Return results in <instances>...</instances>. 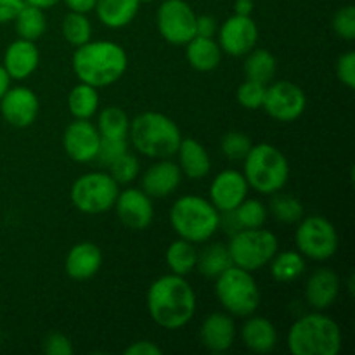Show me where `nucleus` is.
I'll list each match as a JSON object with an SVG mask.
<instances>
[{"instance_id":"1","label":"nucleus","mask_w":355,"mask_h":355,"mask_svg":"<svg viewBox=\"0 0 355 355\" xmlns=\"http://www.w3.org/2000/svg\"><path fill=\"white\" fill-rule=\"evenodd\" d=\"M148 311L159 328L175 331L194 318L196 295L186 277L166 274L149 286Z\"/></svg>"},{"instance_id":"2","label":"nucleus","mask_w":355,"mask_h":355,"mask_svg":"<svg viewBox=\"0 0 355 355\" xmlns=\"http://www.w3.org/2000/svg\"><path fill=\"white\" fill-rule=\"evenodd\" d=\"M71 66L80 82L101 89L113 85L127 71L128 58L121 45L110 40H90L76 47Z\"/></svg>"},{"instance_id":"3","label":"nucleus","mask_w":355,"mask_h":355,"mask_svg":"<svg viewBox=\"0 0 355 355\" xmlns=\"http://www.w3.org/2000/svg\"><path fill=\"white\" fill-rule=\"evenodd\" d=\"M128 137L132 144L148 158L166 159L177 155L182 134L172 118L156 111H146L130 121Z\"/></svg>"},{"instance_id":"4","label":"nucleus","mask_w":355,"mask_h":355,"mask_svg":"<svg viewBox=\"0 0 355 355\" xmlns=\"http://www.w3.org/2000/svg\"><path fill=\"white\" fill-rule=\"evenodd\" d=\"M288 349L293 355H336L342 350L340 326L328 315H302L288 331Z\"/></svg>"},{"instance_id":"5","label":"nucleus","mask_w":355,"mask_h":355,"mask_svg":"<svg viewBox=\"0 0 355 355\" xmlns=\"http://www.w3.org/2000/svg\"><path fill=\"white\" fill-rule=\"evenodd\" d=\"M220 211L210 200L187 194L179 198L170 210V224L179 238L200 245L210 241L218 231Z\"/></svg>"},{"instance_id":"6","label":"nucleus","mask_w":355,"mask_h":355,"mask_svg":"<svg viewBox=\"0 0 355 355\" xmlns=\"http://www.w3.org/2000/svg\"><path fill=\"white\" fill-rule=\"evenodd\" d=\"M243 163L246 182L260 194L279 193L290 179V163L286 156L276 146L267 142L252 146Z\"/></svg>"},{"instance_id":"7","label":"nucleus","mask_w":355,"mask_h":355,"mask_svg":"<svg viewBox=\"0 0 355 355\" xmlns=\"http://www.w3.org/2000/svg\"><path fill=\"white\" fill-rule=\"evenodd\" d=\"M215 295L225 312L236 318H250L260 307V290L252 272L231 266L217 277Z\"/></svg>"},{"instance_id":"8","label":"nucleus","mask_w":355,"mask_h":355,"mask_svg":"<svg viewBox=\"0 0 355 355\" xmlns=\"http://www.w3.org/2000/svg\"><path fill=\"white\" fill-rule=\"evenodd\" d=\"M279 243L270 231L263 227L241 229L231 236L227 250L232 266L253 272L262 269L277 253Z\"/></svg>"},{"instance_id":"9","label":"nucleus","mask_w":355,"mask_h":355,"mask_svg":"<svg viewBox=\"0 0 355 355\" xmlns=\"http://www.w3.org/2000/svg\"><path fill=\"white\" fill-rule=\"evenodd\" d=\"M120 184L104 172H92L78 177L73 182L69 198L76 210L87 215H99L111 210L120 194Z\"/></svg>"},{"instance_id":"10","label":"nucleus","mask_w":355,"mask_h":355,"mask_svg":"<svg viewBox=\"0 0 355 355\" xmlns=\"http://www.w3.org/2000/svg\"><path fill=\"white\" fill-rule=\"evenodd\" d=\"M295 245L305 259L324 262L338 250V232L328 218L321 215L302 218L295 232Z\"/></svg>"},{"instance_id":"11","label":"nucleus","mask_w":355,"mask_h":355,"mask_svg":"<svg viewBox=\"0 0 355 355\" xmlns=\"http://www.w3.org/2000/svg\"><path fill=\"white\" fill-rule=\"evenodd\" d=\"M156 24L168 44L186 45L196 37V14L186 0H165L156 12Z\"/></svg>"},{"instance_id":"12","label":"nucleus","mask_w":355,"mask_h":355,"mask_svg":"<svg viewBox=\"0 0 355 355\" xmlns=\"http://www.w3.org/2000/svg\"><path fill=\"white\" fill-rule=\"evenodd\" d=\"M262 107L272 120L291 123L304 114L307 107L305 92L293 82H274L267 85Z\"/></svg>"},{"instance_id":"13","label":"nucleus","mask_w":355,"mask_h":355,"mask_svg":"<svg viewBox=\"0 0 355 355\" xmlns=\"http://www.w3.org/2000/svg\"><path fill=\"white\" fill-rule=\"evenodd\" d=\"M259 42V26L252 16L227 17L218 28V45L220 51L232 58H241L257 47Z\"/></svg>"},{"instance_id":"14","label":"nucleus","mask_w":355,"mask_h":355,"mask_svg":"<svg viewBox=\"0 0 355 355\" xmlns=\"http://www.w3.org/2000/svg\"><path fill=\"white\" fill-rule=\"evenodd\" d=\"M40 103L37 94L28 87H9L0 97V113L3 120L16 128H26L35 123Z\"/></svg>"},{"instance_id":"15","label":"nucleus","mask_w":355,"mask_h":355,"mask_svg":"<svg viewBox=\"0 0 355 355\" xmlns=\"http://www.w3.org/2000/svg\"><path fill=\"white\" fill-rule=\"evenodd\" d=\"M113 208H116V215L121 224L130 231H144L155 218L151 196H148L142 189L130 187L121 191Z\"/></svg>"},{"instance_id":"16","label":"nucleus","mask_w":355,"mask_h":355,"mask_svg":"<svg viewBox=\"0 0 355 355\" xmlns=\"http://www.w3.org/2000/svg\"><path fill=\"white\" fill-rule=\"evenodd\" d=\"M101 134L96 125L89 120H76L66 127L62 135L64 151L73 162L90 163L96 159L99 149Z\"/></svg>"},{"instance_id":"17","label":"nucleus","mask_w":355,"mask_h":355,"mask_svg":"<svg viewBox=\"0 0 355 355\" xmlns=\"http://www.w3.org/2000/svg\"><path fill=\"white\" fill-rule=\"evenodd\" d=\"M248 182L238 170H222L210 186V201L218 211H232L248 196Z\"/></svg>"},{"instance_id":"18","label":"nucleus","mask_w":355,"mask_h":355,"mask_svg":"<svg viewBox=\"0 0 355 355\" xmlns=\"http://www.w3.org/2000/svg\"><path fill=\"white\" fill-rule=\"evenodd\" d=\"M38 61L40 54L35 42L17 38L6 49L2 66L10 80H24L33 75L35 69L38 68Z\"/></svg>"},{"instance_id":"19","label":"nucleus","mask_w":355,"mask_h":355,"mask_svg":"<svg viewBox=\"0 0 355 355\" xmlns=\"http://www.w3.org/2000/svg\"><path fill=\"white\" fill-rule=\"evenodd\" d=\"M182 180L179 165L168 162V158L156 162L142 175V191L151 198H166L175 193Z\"/></svg>"},{"instance_id":"20","label":"nucleus","mask_w":355,"mask_h":355,"mask_svg":"<svg viewBox=\"0 0 355 355\" xmlns=\"http://www.w3.org/2000/svg\"><path fill=\"white\" fill-rule=\"evenodd\" d=\"M200 338L205 349H208L210 352H225L231 349L236 338L234 319L224 312H214L205 319L200 329Z\"/></svg>"},{"instance_id":"21","label":"nucleus","mask_w":355,"mask_h":355,"mask_svg":"<svg viewBox=\"0 0 355 355\" xmlns=\"http://www.w3.org/2000/svg\"><path fill=\"white\" fill-rule=\"evenodd\" d=\"M103 266V252L90 241L78 243L68 252L64 269L71 279L87 281L96 276Z\"/></svg>"},{"instance_id":"22","label":"nucleus","mask_w":355,"mask_h":355,"mask_svg":"<svg viewBox=\"0 0 355 355\" xmlns=\"http://www.w3.org/2000/svg\"><path fill=\"white\" fill-rule=\"evenodd\" d=\"M340 293V277L331 269H318L305 284V300L318 311L331 307Z\"/></svg>"},{"instance_id":"23","label":"nucleus","mask_w":355,"mask_h":355,"mask_svg":"<svg viewBox=\"0 0 355 355\" xmlns=\"http://www.w3.org/2000/svg\"><path fill=\"white\" fill-rule=\"evenodd\" d=\"M177 155H179V168L182 175L200 180L210 173L211 159L203 144L196 139H182Z\"/></svg>"},{"instance_id":"24","label":"nucleus","mask_w":355,"mask_h":355,"mask_svg":"<svg viewBox=\"0 0 355 355\" xmlns=\"http://www.w3.org/2000/svg\"><path fill=\"white\" fill-rule=\"evenodd\" d=\"M241 340L255 354H269L277 345L276 326L266 318H252L243 324Z\"/></svg>"},{"instance_id":"25","label":"nucleus","mask_w":355,"mask_h":355,"mask_svg":"<svg viewBox=\"0 0 355 355\" xmlns=\"http://www.w3.org/2000/svg\"><path fill=\"white\" fill-rule=\"evenodd\" d=\"M141 2L139 0H97L96 10L97 19L111 30H120L128 26L135 19Z\"/></svg>"},{"instance_id":"26","label":"nucleus","mask_w":355,"mask_h":355,"mask_svg":"<svg viewBox=\"0 0 355 355\" xmlns=\"http://www.w3.org/2000/svg\"><path fill=\"white\" fill-rule=\"evenodd\" d=\"M186 58L196 71H214L222 59V51L214 37H194L186 44Z\"/></svg>"},{"instance_id":"27","label":"nucleus","mask_w":355,"mask_h":355,"mask_svg":"<svg viewBox=\"0 0 355 355\" xmlns=\"http://www.w3.org/2000/svg\"><path fill=\"white\" fill-rule=\"evenodd\" d=\"M232 266L231 255H229L227 246L222 243H211V245L205 246L200 253H198L196 269L203 274L205 277H211L217 279L224 270H227Z\"/></svg>"},{"instance_id":"28","label":"nucleus","mask_w":355,"mask_h":355,"mask_svg":"<svg viewBox=\"0 0 355 355\" xmlns=\"http://www.w3.org/2000/svg\"><path fill=\"white\" fill-rule=\"evenodd\" d=\"M69 113L76 120H90L99 110V94L96 87L80 82L68 96Z\"/></svg>"},{"instance_id":"29","label":"nucleus","mask_w":355,"mask_h":355,"mask_svg":"<svg viewBox=\"0 0 355 355\" xmlns=\"http://www.w3.org/2000/svg\"><path fill=\"white\" fill-rule=\"evenodd\" d=\"M165 260L170 272L186 277L187 274H191L196 269L198 252L196 248H194L193 243L180 238L177 239V241L170 243V246L166 248L165 253Z\"/></svg>"},{"instance_id":"30","label":"nucleus","mask_w":355,"mask_h":355,"mask_svg":"<svg viewBox=\"0 0 355 355\" xmlns=\"http://www.w3.org/2000/svg\"><path fill=\"white\" fill-rule=\"evenodd\" d=\"M276 58L267 49H253L246 54V61L243 69L248 80L266 83L269 85L276 75Z\"/></svg>"},{"instance_id":"31","label":"nucleus","mask_w":355,"mask_h":355,"mask_svg":"<svg viewBox=\"0 0 355 355\" xmlns=\"http://www.w3.org/2000/svg\"><path fill=\"white\" fill-rule=\"evenodd\" d=\"M269 263L270 274L277 283H293L305 270V257L300 252L276 253Z\"/></svg>"},{"instance_id":"32","label":"nucleus","mask_w":355,"mask_h":355,"mask_svg":"<svg viewBox=\"0 0 355 355\" xmlns=\"http://www.w3.org/2000/svg\"><path fill=\"white\" fill-rule=\"evenodd\" d=\"M14 23H16V31L19 38L31 42H37L45 33V28H47L44 9L30 6V3H24Z\"/></svg>"},{"instance_id":"33","label":"nucleus","mask_w":355,"mask_h":355,"mask_svg":"<svg viewBox=\"0 0 355 355\" xmlns=\"http://www.w3.org/2000/svg\"><path fill=\"white\" fill-rule=\"evenodd\" d=\"M96 127L99 130L101 137L127 139L128 128H130V118L120 107L107 106L99 113Z\"/></svg>"},{"instance_id":"34","label":"nucleus","mask_w":355,"mask_h":355,"mask_svg":"<svg viewBox=\"0 0 355 355\" xmlns=\"http://www.w3.org/2000/svg\"><path fill=\"white\" fill-rule=\"evenodd\" d=\"M61 28L66 42L75 45V47L87 44L92 38V24H90L87 14L69 10V14H66L64 19H62Z\"/></svg>"},{"instance_id":"35","label":"nucleus","mask_w":355,"mask_h":355,"mask_svg":"<svg viewBox=\"0 0 355 355\" xmlns=\"http://www.w3.org/2000/svg\"><path fill=\"white\" fill-rule=\"evenodd\" d=\"M270 211L276 220L283 222V224H295L304 218V205L291 194L274 193L272 200H270Z\"/></svg>"},{"instance_id":"36","label":"nucleus","mask_w":355,"mask_h":355,"mask_svg":"<svg viewBox=\"0 0 355 355\" xmlns=\"http://www.w3.org/2000/svg\"><path fill=\"white\" fill-rule=\"evenodd\" d=\"M234 215L241 229L263 227L267 220V208L259 200H245L236 208Z\"/></svg>"},{"instance_id":"37","label":"nucleus","mask_w":355,"mask_h":355,"mask_svg":"<svg viewBox=\"0 0 355 355\" xmlns=\"http://www.w3.org/2000/svg\"><path fill=\"white\" fill-rule=\"evenodd\" d=\"M252 141L243 132H229L222 139V153L231 162H243L252 149Z\"/></svg>"},{"instance_id":"38","label":"nucleus","mask_w":355,"mask_h":355,"mask_svg":"<svg viewBox=\"0 0 355 355\" xmlns=\"http://www.w3.org/2000/svg\"><path fill=\"white\" fill-rule=\"evenodd\" d=\"M267 85L266 83L255 82V80L246 78L241 85L238 87V103L241 104L245 110H259L263 104V97H266Z\"/></svg>"},{"instance_id":"39","label":"nucleus","mask_w":355,"mask_h":355,"mask_svg":"<svg viewBox=\"0 0 355 355\" xmlns=\"http://www.w3.org/2000/svg\"><path fill=\"white\" fill-rule=\"evenodd\" d=\"M107 168H110V175L118 184H130L139 175L141 166H139V159L127 151L118 156Z\"/></svg>"},{"instance_id":"40","label":"nucleus","mask_w":355,"mask_h":355,"mask_svg":"<svg viewBox=\"0 0 355 355\" xmlns=\"http://www.w3.org/2000/svg\"><path fill=\"white\" fill-rule=\"evenodd\" d=\"M128 151V142L127 139H107L101 137L99 149H97V155L94 162L99 163L101 166H110L118 156H121L123 153Z\"/></svg>"},{"instance_id":"41","label":"nucleus","mask_w":355,"mask_h":355,"mask_svg":"<svg viewBox=\"0 0 355 355\" xmlns=\"http://www.w3.org/2000/svg\"><path fill=\"white\" fill-rule=\"evenodd\" d=\"M333 30L340 38L352 42L355 38V9L354 6H345L336 10L333 17Z\"/></svg>"},{"instance_id":"42","label":"nucleus","mask_w":355,"mask_h":355,"mask_svg":"<svg viewBox=\"0 0 355 355\" xmlns=\"http://www.w3.org/2000/svg\"><path fill=\"white\" fill-rule=\"evenodd\" d=\"M42 350L47 355H71L75 352L73 343L62 333H51L42 342Z\"/></svg>"},{"instance_id":"43","label":"nucleus","mask_w":355,"mask_h":355,"mask_svg":"<svg viewBox=\"0 0 355 355\" xmlns=\"http://www.w3.org/2000/svg\"><path fill=\"white\" fill-rule=\"evenodd\" d=\"M336 76L347 89L355 87V54L352 51L345 52L336 62Z\"/></svg>"},{"instance_id":"44","label":"nucleus","mask_w":355,"mask_h":355,"mask_svg":"<svg viewBox=\"0 0 355 355\" xmlns=\"http://www.w3.org/2000/svg\"><path fill=\"white\" fill-rule=\"evenodd\" d=\"M24 3H26L24 0H0V24L16 19Z\"/></svg>"},{"instance_id":"45","label":"nucleus","mask_w":355,"mask_h":355,"mask_svg":"<svg viewBox=\"0 0 355 355\" xmlns=\"http://www.w3.org/2000/svg\"><path fill=\"white\" fill-rule=\"evenodd\" d=\"M162 352L163 350L158 345H155L153 342H146V340L132 343L125 349V355H162Z\"/></svg>"},{"instance_id":"46","label":"nucleus","mask_w":355,"mask_h":355,"mask_svg":"<svg viewBox=\"0 0 355 355\" xmlns=\"http://www.w3.org/2000/svg\"><path fill=\"white\" fill-rule=\"evenodd\" d=\"M217 33V21L211 16H196L198 37H214Z\"/></svg>"},{"instance_id":"47","label":"nucleus","mask_w":355,"mask_h":355,"mask_svg":"<svg viewBox=\"0 0 355 355\" xmlns=\"http://www.w3.org/2000/svg\"><path fill=\"white\" fill-rule=\"evenodd\" d=\"M96 2L97 0H64V3L68 6L69 10H73V12H82V14H87L90 12V10H94Z\"/></svg>"},{"instance_id":"48","label":"nucleus","mask_w":355,"mask_h":355,"mask_svg":"<svg viewBox=\"0 0 355 355\" xmlns=\"http://www.w3.org/2000/svg\"><path fill=\"white\" fill-rule=\"evenodd\" d=\"M253 9H255L253 0H236L234 2V10L239 16H252Z\"/></svg>"},{"instance_id":"49","label":"nucleus","mask_w":355,"mask_h":355,"mask_svg":"<svg viewBox=\"0 0 355 355\" xmlns=\"http://www.w3.org/2000/svg\"><path fill=\"white\" fill-rule=\"evenodd\" d=\"M24 2L30 3V6L40 7V9H51V7L58 6L61 0H24Z\"/></svg>"},{"instance_id":"50","label":"nucleus","mask_w":355,"mask_h":355,"mask_svg":"<svg viewBox=\"0 0 355 355\" xmlns=\"http://www.w3.org/2000/svg\"><path fill=\"white\" fill-rule=\"evenodd\" d=\"M9 87H10L9 75H7V71H6V69H3V66L0 64V97H2L3 94H6V90L9 89Z\"/></svg>"},{"instance_id":"51","label":"nucleus","mask_w":355,"mask_h":355,"mask_svg":"<svg viewBox=\"0 0 355 355\" xmlns=\"http://www.w3.org/2000/svg\"><path fill=\"white\" fill-rule=\"evenodd\" d=\"M139 2H141V3H151V2H155V0H139Z\"/></svg>"}]
</instances>
